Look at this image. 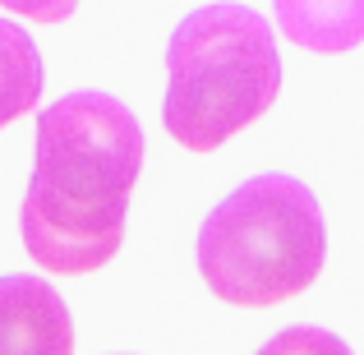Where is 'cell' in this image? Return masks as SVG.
Segmentation results:
<instances>
[{
    "instance_id": "52a82bcc",
    "label": "cell",
    "mask_w": 364,
    "mask_h": 355,
    "mask_svg": "<svg viewBox=\"0 0 364 355\" xmlns=\"http://www.w3.org/2000/svg\"><path fill=\"white\" fill-rule=\"evenodd\" d=\"M258 355H350V346L337 337V332L300 323V328H282L272 341H263Z\"/></svg>"
},
{
    "instance_id": "5b68a950",
    "label": "cell",
    "mask_w": 364,
    "mask_h": 355,
    "mask_svg": "<svg viewBox=\"0 0 364 355\" xmlns=\"http://www.w3.org/2000/svg\"><path fill=\"white\" fill-rule=\"evenodd\" d=\"M277 23L295 46L337 55L364 42V0H272Z\"/></svg>"
},
{
    "instance_id": "6da1fadb",
    "label": "cell",
    "mask_w": 364,
    "mask_h": 355,
    "mask_svg": "<svg viewBox=\"0 0 364 355\" xmlns=\"http://www.w3.org/2000/svg\"><path fill=\"white\" fill-rule=\"evenodd\" d=\"M143 129L111 92H65L37 116V161L18 231L42 272H97L124 240Z\"/></svg>"
},
{
    "instance_id": "ba28073f",
    "label": "cell",
    "mask_w": 364,
    "mask_h": 355,
    "mask_svg": "<svg viewBox=\"0 0 364 355\" xmlns=\"http://www.w3.org/2000/svg\"><path fill=\"white\" fill-rule=\"evenodd\" d=\"M0 9L37 18V23H65V18L79 9V0H0Z\"/></svg>"
},
{
    "instance_id": "277c9868",
    "label": "cell",
    "mask_w": 364,
    "mask_h": 355,
    "mask_svg": "<svg viewBox=\"0 0 364 355\" xmlns=\"http://www.w3.org/2000/svg\"><path fill=\"white\" fill-rule=\"evenodd\" d=\"M0 355H74V319L37 272L0 277Z\"/></svg>"
},
{
    "instance_id": "3957f363",
    "label": "cell",
    "mask_w": 364,
    "mask_h": 355,
    "mask_svg": "<svg viewBox=\"0 0 364 355\" xmlns=\"http://www.w3.org/2000/svg\"><path fill=\"white\" fill-rule=\"evenodd\" d=\"M328 254L314 189L282 171L245 180L198 226V272L208 291L240 309H267L309 291Z\"/></svg>"
},
{
    "instance_id": "7a4b0ae2",
    "label": "cell",
    "mask_w": 364,
    "mask_h": 355,
    "mask_svg": "<svg viewBox=\"0 0 364 355\" xmlns=\"http://www.w3.org/2000/svg\"><path fill=\"white\" fill-rule=\"evenodd\" d=\"M282 92L272 23L245 5H203L166 42L161 124L189 152H213L249 129Z\"/></svg>"
},
{
    "instance_id": "8992f818",
    "label": "cell",
    "mask_w": 364,
    "mask_h": 355,
    "mask_svg": "<svg viewBox=\"0 0 364 355\" xmlns=\"http://www.w3.org/2000/svg\"><path fill=\"white\" fill-rule=\"evenodd\" d=\"M42 88H46V70L33 37L18 23L0 18V129L28 116V111H37Z\"/></svg>"
}]
</instances>
